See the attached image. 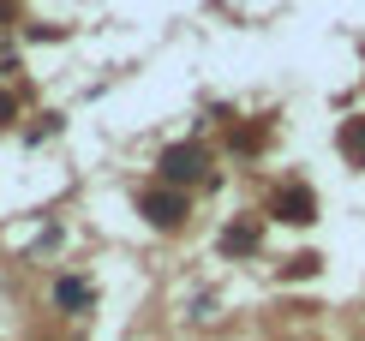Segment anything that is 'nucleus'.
<instances>
[{"mask_svg":"<svg viewBox=\"0 0 365 341\" xmlns=\"http://www.w3.org/2000/svg\"><path fill=\"white\" fill-rule=\"evenodd\" d=\"M204 174V150L197 144H174V150H162V180H174V185H186Z\"/></svg>","mask_w":365,"mask_h":341,"instance_id":"obj_1","label":"nucleus"},{"mask_svg":"<svg viewBox=\"0 0 365 341\" xmlns=\"http://www.w3.org/2000/svg\"><path fill=\"white\" fill-rule=\"evenodd\" d=\"M276 215H282V222H294V228L317 222V198H312V185H287V192L276 198Z\"/></svg>","mask_w":365,"mask_h":341,"instance_id":"obj_2","label":"nucleus"},{"mask_svg":"<svg viewBox=\"0 0 365 341\" xmlns=\"http://www.w3.org/2000/svg\"><path fill=\"white\" fill-rule=\"evenodd\" d=\"M144 215L156 228H174L180 215H186V198H180V192H144Z\"/></svg>","mask_w":365,"mask_h":341,"instance_id":"obj_3","label":"nucleus"},{"mask_svg":"<svg viewBox=\"0 0 365 341\" xmlns=\"http://www.w3.org/2000/svg\"><path fill=\"white\" fill-rule=\"evenodd\" d=\"M336 144H341V156L354 162V168H365V114H359V120H341Z\"/></svg>","mask_w":365,"mask_h":341,"instance_id":"obj_4","label":"nucleus"},{"mask_svg":"<svg viewBox=\"0 0 365 341\" xmlns=\"http://www.w3.org/2000/svg\"><path fill=\"white\" fill-rule=\"evenodd\" d=\"M54 300L66 305V312H84V305H90V287L78 282V275H66V282H54Z\"/></svg>","mask_w":365,"mask_h":341,"instance_id":"obj_5","label":"nucleus"},{"mask_svg":"<svg viewBox=\"0 0 365 341\" xmlns=\"http://www.w3.org/2000/svg\"><path fill=\"white\" fill-rule=\"evenodd\" d=\"M252 245H257V228H252V222H234V228L222 234V252H252Z\"/></svg>","mask_w":365,"mask_h":341,"instance_id":"obj_6","label":"nucleus"}]
</instances>
